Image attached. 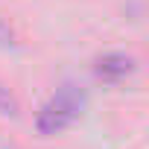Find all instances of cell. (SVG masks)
I'll use <instances>...</instances> for the list:
<instances>
[{
    "instance_id": "4",
    "label": "cell",
    "mask_w": 149,
    "mask_h": 149,
    "mask_svg": "<svg viewBox=\"0 0 149 149\" xmlns=\"http://www.w3.org/2000/svg\"><path fill=\"white\" fill-rule=\"evenodd\" d=\"M12 38H15V35H12V29H9L3 21H0V44H12Z\"/></svg>"
},
{
    "instance_id": "1",
    "label": "cell",
    "mask_w": 149,
    "mask_h": 149,
    "mask_svg": "<svg viewBox=\"0 0 149 149\" xmlns=\"http://www.w3.org/2000/svg\"><path fill=\"white\" fill-rule=\"evenodd\" d=\"M82 111V97L73 91V88H61L35 117V129L41 134H56V132H64L73 120L79 117Z\"/></svg>"
},
{
    "instance_id": "2",
    "label": "cell",
    "mask_w": 149,
    "mask_h": 149,
    "mask_svg": "<svg viewBox=\"0 0 149 149\" xmlns=\"http://www.w3.org/2000/svg\"><path fill=\"white\" fill-rule=\"evenodd\" d=\"M132 70H134V61L123 53H105L94 64V73L102 82H123L126 76H132Z\"/></svg>"
},
{
    "instance_id": "3",
    "label": "cell",
    "mask_w": 149,
    "mask_h": 149,
    "mask_svg": "<svg viewBox=\"0 0 149 149\" xmlns=\"http://www.w3.org/2000/svg\"><path fill=\"white\" fill-rule=\"evenodd\" d=\"M18 111V102H15V97L0 85V114H15Z\"/></svg>"
}]
</instances>
